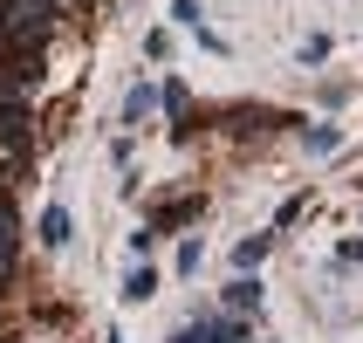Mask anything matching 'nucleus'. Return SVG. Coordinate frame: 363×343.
Instances as JSON below:
<instances>
[{
  "label": "nucleus",
  "instance_id": "nucleus-1",
  "mask_svg": "<svg viewBox=\"0 0 363 343\" xmlns=\"http://www.w3.org/2000/svg\"><path fill=\"white\" fill-rule=\"evenodd\" d=\"M48 28H55V0H0V48L7 55L41 48Z\"/></svg>",
  "mask_w": 363,
  "mask_h": 343
},
{
  "label": "nucleus",
  "instance_id": "nucleus-2",
  "mask_svg": "<svg viewBox=\"0 0 363 343\" xmlns=\"http://www.w3.org/2000/svg\"><path fill=\"white\" fill-rule=\"evenodd\" d=\"M240 337H247V323H240V316H206V323L172 330V343H240Z\"/></svg>",
  "mask_w": 363,
  "mask_h": 343
},
{
  "label": "nucleus",
  "instance_id": "nucleus-3",
  "mask_svg": "<svg viewBox=\"0 0 363 343\" xmlns=\"http://www.w3.org/2000/svg\"><path fill=\"white\" fill-rule=\"evenodd\" d=\"M14 268H21V213L0 200V288L14 282Z\"/></svg>",
  "mask_w": 363,
  "mask_h": 343
},
{
  "label": "nucleus",
  "instance_id": "nucleus-4",
  "mask_svg": "<svg viewBox=\"0 0 363 343\" xmlns=\"http://www.w3.org/2000/svg\"><path fill=\"white\" fill-rule=\"evenodd\" d=\"M199 213H206V200H164V206H151V213H144V234H172V227L199 220Z\"/></svg>",
  "mask_w": 363,
  "mask_h": 343
},
{
  "label": "nucleus",
  "instance_id": "nucleus-5",
  "mask_svg": "<svg viewBox=\"0 0 363 343\" xmlns=\"http://www.w3.org/2000/svg\"><path fill=\"white\" fill-rule=\"evenodd\" d=\"M69 234H76V220H69V206H41V220H35V241L55 254V247H69Z\"/></svg>",
  "mask_w": 363,
  "mask_h": 343
},
{
  "label": "nucleus",
  "instance_id": "nucleus-6",
  "mask_svg": "<svg viewBox=\"0 0 363 343\" xmlns=\"http://www.w3.org/2000/svg\"><path fill=\"white\" fill-rule=\"evenodd\" d=\"M151 110H158V89H151V82H130V97H123V124H144Z\"/></svg>",
  "mask_w": 363,
  "mask_h": 343
},
{
  "label": "nucleus",
  "instance_id": "nucleus-7",
  "mask_svg": "<svg viewBox=\"0 0 363 343\" xmlns=\"http://www.w3.org/2000/svg\"><path fill=\"white\" fill-rule=\"evenodd\" d=\"M226 309H261V275H233L226 282Z\"/></svg>",
  "mask_w": 363,
  "mask_h": 343
},
{
  "label": "nucleus",
  "instance_id": "nucleus-8",
  "mask_svg": "<svg viewBox=\"0 0 363 343\" xmlns=\"http://www.w3.org/2000/svg\"><path fill=\"white\" fill-rule=\"evenodd\" d=\"M267 247H274V234H254V241H240V247H233V268H240V275H254V268L267 261Z\"/></svg>",
  "mask_w": 363,
  "mask_h": 343
},
{
  "label": "nucleus",
  "instance_id": "nucleus-9",
  "mask_svg": "<svg viewBox=\"0 0 363 343\" xmlns=\"http://www.w3.org/2000/svg\"><path fill=\"white\" fill-rule=\"evenodd\" d=\"M117 295H123V303H151V295H158V275H151V268H130Z\"/></svg>",
  "mask_w": 363,
  "mask_h": 343
},
{
  "label": "nucleus",
  "instance_id": "nucleus-10",
  "mask_svg": "<svg viewBox=\"0 0 363 343\" xmlns=\"http://www.w3.org/2000/svg\"><path fill=\"white\" fill-rule=\"evenodd\" d=\"M302 144H308V151H336L343 131H336V124H302Z\"/></svg>",
  "mask_w": 363,
  "mask_h": 343
},
{
  "label": "nucleus",
  "instance_id": "nucleus-11",
  "mask_svg": "<svg viewBox=\"0 0 363 343\" xmlns=\"http://www.w3.org/2000/svg\"><path fill=\"white\" fill-rule=\"evenodd\" d=\"M158 103H164V117H185V110H192V89H185V82H164Z\"/></svg>",
  "mask_w": 363,
  "mask_h": 343
},
{
  "label": "nucleus",
  "instance_id": "nucleus-12",
  "mask_svg": "<svg viewBox=\"0 0 363 343\" xmlns=\"http://www.w3.org/2000/svg\"><path fill=\"white\" fill-rule=\"evenodd\" d=\"M172 21H179V28H206V21H199V0H172Z\"/></svg>",
  "mask_w": 363,
  "mask_h": 343
},
{
  "label": "nucleus",
  "instance_id": "nucleus-13",
  "mask_svg": "<svg viewBox=\"0 0 363 343\" xmlns=\"http://www.w3.org/2000/svg\"><path fill=\"white\" fill-rule=\"evenodd\" d=\"M199 261H206V247L185 241V247H179V275H199Z\"/></svg>",
  "mask_w": 363,
  "mask_h": 343
},
{
  "label": "nucleus",
  "instance_id": "nucleus-14",
  "mask_svg": "<svg viewBox=\"0 0 363 343\" xmlns=\"http://www.w3.org/2000/svg\"><path fill=\"white\" fill-rule=\"evenodd\" d=\"M323 55H329V35H308L302 41V69H308V62H323Z\"/></svg>",
  "mask_w": 363,
  "mask_h": 343
},
{
  "label": "nucleus",
  "instance_id": "nucleus-15",
  "mask_svg": "<svg viewBox=\"0 0 363 343\" xmlns=\"http://www.w3.org/2000/svg\"><path fill=\"white\" fill-rule=\"evenodd\" d=\"M343 261H363V241H350V247H343Z\"/></svg>",
  "mask_w": 363,
  "mask_h": 343
},
{
  "label": "nucleus",
  "instance_id": "nucleus-16",
  "mask_svg": "<svg viewBox=\"0 0 363 343\" xmlns=\"http://www.w3.org/2000/svg\"><path fill=\"white\" fill-rule=\"evenodd\" d=\"M103 343H123V337H117V330H110V337H103Z\"/></svg>",
  "mask_w": 363,
  "mask_h": 343
},
{
  "label": "nucleus",
  "instance_id": "nucleus-17",
  "mask_svg": "<svg viewBox=\"0 0 363 343\" xmlns=\"http://www.w3.org/2000/svg\"><path fill=\"white\" fill-rule=\"evenodd\" d=\"M240 343H254V337H240Z\"/></svg>",
  "mask_w": 363,
  "mask_h": 343
}]
</instances>
